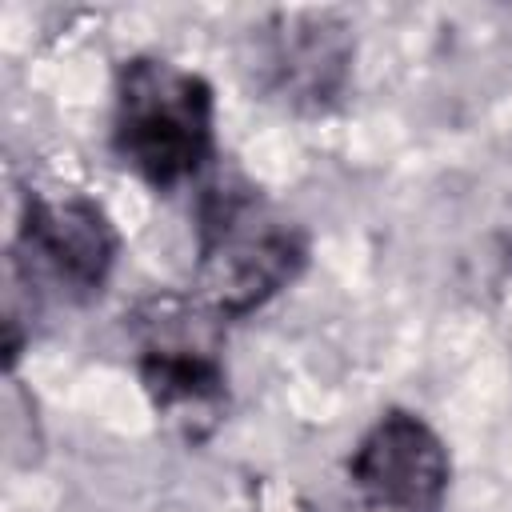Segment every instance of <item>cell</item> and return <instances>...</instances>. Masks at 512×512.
I'll return each mask as SVG.
<instances>
[{"label":"cell","instance_id":"cell-1","mask_svg":"<svg viewBox=\"0 0 512 512\" xmlns=\"http://www.w3.org/2000/svg\"><path fill=\"white\" fill-rule=\"evenodd\" d=\"M304 264L300 232L252 188H208L200 200V304L216 316H244L288 288Z\"/></svg>","mask_w":512,"mask_h":512},{"label":"cell","instance_id":"cell-2","mask_svg":"<svg viewBox=\"0 0 512 512\" xmlns=\"http://www.w3.org/2000/svg\"><path fill=\"white\" fill-rule=\"evenodd\" d=\"M116 148L156 188H176L212 156V88L168 60H128L116 88Z\"/></svg>","mask_w":512,"mask_h":512},{"label":"cell","instance_id":"cell-3","mask_svg":"<svg viewBox=\"0 0 512 512\" xmlns=\"http://www.w3.org/2000/svg\"><path fill=\"white\" fill-rule=\"evenodd\" d=\"M448 452L412 412H388L372 424L348 460L364 504L380 512H436L448 492Z\"/></svg>","mask_w":512,"mask_h":512},{"label":"cell","instance_id":"cell-4","mask_svg":"<svg viewBox=\"0 0 512 512\" xmlns=\"http://www.w3.org/2000/svg\"><path fill=\"white\" fill-rule=\"evenodd\" d=\"M176 316L160 308L148 328L140 356V380L156 412L184 428V436H204L224 408V372L212 340H200L192 324H172Z\"/></svg>","mask_w":512,"mask_h":512},{"label":"cell","instance_id":"cell-5","mask_svg":"<svg viewBox=\"0 0 512 512\" xmlns=\"http://www.w3.org/2000/svg\"><path fill=\"white\" fill-rule=\"evenodd\" d=\"M24 248L56 280L88 292L100 288L112 268L116 232L84 196H32L24 212Z\"/></svg>","mask_w":512,"mask_h":512},{"label":"cell","instance_id":"cell-6","mask_svg":"<svg viewBox=\"0 0 512 512\" xmlns=\"http://www.w3.org/2000/svg\"><path fill=\"white\" fill-rule=\"evenodd\" d=\"M344 68H348L344 24L316 12L284 16L272 40V72L284 92H292L296 100L320 104L336 96V88L344 84Z\"/></svg>","mask_w":512,"mask_h":512}]
</instances>
